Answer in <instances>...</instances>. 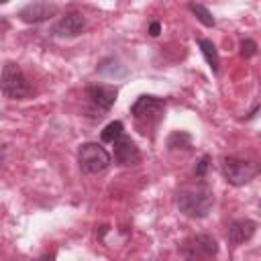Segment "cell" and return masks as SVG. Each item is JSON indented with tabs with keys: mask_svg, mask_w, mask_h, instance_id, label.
<instances>
[{
	"mask_svg": "<svg viewBox=\"0 0 261 261\" xmlns=\"http://www.w3.org/2000/svg\"><path fill=\"white\" fill-rule=\"evenodd\" d=\"M177 208L192 218H204L212 208V192L204 186L177 192Z\"/></svg>",
	"mask_w": 261,
	"mask_h": 261,
	"instance_id": "obj_1",
	"label": "cell"
},
{
	"mask_svg": "<svg viewBox=\"0 0 261 261\" xmlns=\"http://www.w3.org/2000/svg\"><path fill=\"white\" fill-rule=\"evenodd\" d=\"M0 90L4 96L12 98V100H22V98H29L33 88L24 75V71L20 69V65L16 63H6L4 69H2V75H0Z\"/></svg>",
	"mask_w": 261,
	"mask_h": 261,
	"instance_id": "obj_2",
	"label": "cell"
},
{
	"mask_svg": "<svg viewBox=\"0 0 261 261\" xmlns=\"http://www.w3.org/2000/svg\"><path fill=\"white\" fill-rule=\"evenodd\" d=\"M77 163L86 173H98L110 165L108 151L98 143H84L77 151Z\"/></svg>",
	"mask_w": 261,
	"mask_h": 261,
	"instance_id": "obj_3",
	"label": "cell"
},
{
	"mask_svg": "<svg viewBox=\"0 0 261 261\" xmlns=\"http://www.w3.org/2000/svg\"><path fill=\"white\" fill-rule=\"evenodd\" d=\"M257 167L251 161L239 159V157H224L222 161V175L232 186H245L253 179Z\"/></svg>",
	"mask_w": 261,
	"mask_h": 261,
	"instance_id": "obj_4",
	"label": "cell"
},
{
	"mask_svg": "<svg viewBox=\"0 0 261 261\" xmlns=\"http://www.w3.org/2000/svg\"><path fill=\"white\" fill-rule=\"evenodd\" d=\"M218 247H216V241L208 234H196V237H190L184 245H181V253L188 261H208L216 255Z\"/></svg>",
	"mask_w": 261,
	"mask_h": 261,
	"instance_id": "obj_5",
	"label": "cell"
},
{
	"mask_svg": "<svg viewBox=\"0 0 261 261\" xmlns=\"http://www.w3.org/2000/svg\"><path fill=\"white\" fill-rule=\"evenodd\" d=\"M163 108H165V102L161 98H155V96H139L137 102L130 106V114L137 120L155 122L161 116Z\"/></svg>",
	"mask_w": 261,
	"mask_h": 261,
	"instance_id": "obj_6",
	"label": "cell"
},
{
	"mask_svg": "<svg viewBox=\"0 0 261 261\" xmlns=\"http://www.w3.org/2000/svg\"><path fill=\"white\" fill-rule=\"evenodd\" d=\"M84 27H86L84 16H82L80 12H69V14L61 16V18L53 24V35H55V37H67V39H71V37L82 35Z\"/></svg>",
	"mask_w": 261,
	"mask_h": 261,
	"instance_id": "obj_7",
	"label": "cell"
},
{
	"mask_svg": "<svg viewBox=\"0 0 261 261\" xmlns=\"http://www.w3.org/2000/svg\"><path fill=\"white\" fill-rule=\"evenodd\" d=\"M57 14V6L51 2H31L20 10V18L24 22H43Z\"/></svg>",
	"mask_w": 261,
	"mask_h": 261,
	"instance_id": "obj_8",
	"label": "cell"
},
{
	"mask_svg": "<svg viewBox=\"0 0 261 261\" xmlns=\"http://www.w3.org/2000/svg\"><path fill=\"white\" fill-rule=\"evenodd\" d=\"M86 94H88L90 102H92L98 110H108V108L114 104V100H116V96H118V90H116L114 86H104V84H100V86H90V88L86 90Z\"/></svg>",
	"mask_w": 261,
	"mask_h": 261,
	"instance_id": "obj_9",
	"label": "cell"
},
{
	"mask_svg": "<svg viewBox=\"0 0 261 261\" xmlns=\"http://www.w3.org/2000/svg\"><path fill=\"white\" fill-rule=\"evenodd\" d=\"M139 149L137 145L126 139V137H120L118 141H114V161L120 163V165H135L139 161Z\"/></svg>",
	"mask_w": 261,
	"mask_h": 261,
	"instance_id": "obj_10",
	"label": "cell"
},
{
	"mask_svg": "<svg viewBox=\"0 0 261 261\" xmlns=\"http://www.w3.org/2000/svg\"><path fill=\"white\" fill-rule=\"evenodd\" d=\"M255 230H257V222L255 220H249V218H245V220H232L228 224V239H230V243L241 245V243L249 241L255 234Z\"/></svg>",
	"mask_w": 261,
	"mask_h": 261,
	"instance_id": "obj_11",
	"label": "cell"
},
{
	"mask_svg": "<svg viewBox=\"0 0 261 261\" xmlns=\"http://www.w3.org/2000/svg\"><path fill=\"white\" fill-rule=\"evenodd\" d=\"M198 45H200V49H202V55L206 57V63H208L210 69L216 73V71H218V51H216L214 43L208 41V39H200Z\"/></svg>",
	"mask_w": 261,
	"mask_h": 261,
	"instance_id": "obj_12",
	"label": "cell"
},
{
	"mask_svg": "<svg viewBox=\"0 0 261 261\" xmlns=\"http://www.w3.org/2000/svg\"><path fill=\"white\" fill-rule=\"evenodd\" d=\"M190 143H192V137H190L186 130H175V133H171L169 139H167V147H169L171 151H175V149H188Z\"/></svg>",
	"mask_w": 261,
	"mask_h": 261,
	"instance_id": "obj_13",
	"label": "cell"
},
{
	"mask_svg": "<svg viewBox=\"0 0 261 261\" xmlns=\"http://www.w3.org/2000/svg\"><path fill=\"white\" fill-rule=\"evenodd\" d=\"M122 128H124V126H122L120 120H114V122L106 124L104 130H102V141H104V143H114V141H118V139L122 137V133H124Z\"/></svg>",
	"mask_w": 261,
	"mask_h": 261,
	"instance_id": "obj_14",
	"label": "cell"
},
{
	"mask_svg": "<svg viewBox=\"0 0 261 261\" xmlns=\"http://www.w3.org/2000/svg\"><path fill=\"white\" fill-rule=\"evenodd\" d=\"M190 10L196 14V18H198L202 24H206V27H214V16L210 14L208 8H204L202 4H190Z\"/></svg>",
	"mask_w": 261,
	"mask_h": 261,
	"instance_id": "obj_15",
	"label": "cell"
},
{
	"mask_svg": "<svg viewBox=\"0 0 261 261\" xmlns=\"http://www.w3.org/2000/svg\"><path fill=\"white\" fill-rule=\"evenodd\" d=\"M255 53H257V43L253 39H245L241 43V55L243 57H253Z\"/></svg>",
	"mask_w": 261,
	"mask_h": 261,
	"instance_id": "obj_16",
	"label": "cell"
},
{
	"mask_svg": "<svg viewBox=\"0 0 261 261\" xmlns=\"http://www.w3.org/2000/svg\"><path fill=\"white\" fill-rule=\"evenodd\" d=\"M208 163H210V157H208V155H204V157L198 161V165H196V175H198V177H204V175H206Z\"/></svg>",
	"mask_w": 261,
	"mask_h": 261,
	"instance_id": "obj_17",
	"label": "cell"
},
{
	"mask_svg": "<svg viewBox=\"0 0 261 261\" xmlns=\"http://www.w3.org/2000/svg\"><path fill=\"white\" fill-rule=\"evenodd\" d=\"M37 261H55V253H53V251H51V253H43Z\"/></svg>",
	"mask_w": 261,
	"mask_h": 261,
	"instance_id": "obj_18",
	"label": "cell"
},
{
	"mask_svg": "<svg viewBox=\"0 0 261 261\" xmlns=\"http://www.w3.org/2000/svg\"><path fill=\"white\" fill-rule=\"evenodd\" d=\"M149 33H151L153 37H157V35H159V22H151V27H149Z\"/></svg>",
	"mask_w": 261,
	"mask_h": 261,
	"instance_id": "obj_19",
	"label": "cell"
}]
</instances>
